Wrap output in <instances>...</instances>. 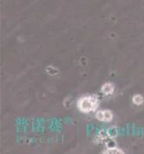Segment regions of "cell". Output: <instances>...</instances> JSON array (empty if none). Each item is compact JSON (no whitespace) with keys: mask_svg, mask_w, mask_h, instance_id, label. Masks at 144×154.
<instances>
[{"mask_svg":"<svg viewBox=\"0 0 144 154\" xmlns=\"http://www.w3.org/2000/svg\"><path fill=\"white\" fill-rule=\"evenodd\" d=\"M132 102L136 105V106H142L144 103V98L141 94H136L132 97Z\"/></svg>","mask_w":144,"mask_h":154,"instance_id":"5b68a950","label":"cell"},{"mask_svg":"<svg viewBox=\"0 0 144 154\" xmlns=\"http://www.w3.org/2000/svg\"><path fill=\"white\" fill-rule=\"evenodd\" d=\"M103 152H104V153H106V154H110V153L122 154V153H124V152H123L122 150H121V149H119V148H118V147H116V146H113V147H107V149H105Z\"/></svg>","mask_w":144,"mask_h":154,"instance_id":"277c9868","label":"cell"},{"mask_svg":"<svg viewBox=\"0 0 144 154\" xmlns=\"http://www.w3.org/2000/svg\"><path fill=\"white\" fill-rule=\"evenodd\" d=\"M96 118L97 120L101 122H111L113 119V113L110 110H100L96 113Z\"/></svg>","mask_w":144,"mask_h":154,"instance_id":"7a4b0ae2","label":"cell"},{"mask_svg":"<svg viewBox=\"0 0 144 154\" xmlns=\"http://www.w3.org/2000/svg\"><path fill=\"white\" fill-rule=\"evenodd\" d=\"M46 72L50 74V75H51V76H54V75H56L58 73V70L55 68L54 66H48L47 68H46Z\"/></svg>","mask_w":144,"mask_h":154,"instance_id":"8992f818","label":"cell"},{"mask_svg":"<svg viewBox=\"0 0 144 154\" xmlns=\"http://www.w3.org/2000/svg\"><path fill=\"white\" fill-rule=\"evenodd\" d=\"M100 101L95 95H86L81 97L76 103L78 110L82 113H89L96 112L99 107Z\"/></svg>","mask_w":144,"mask_h":154,"instance_id":"6da1fadb","label":"cell"},{"mask_svg":"<svg viewBox=\"0 0 144 154\" xmlns=\"http://www.w3.org/2000/svg\"><path fill=\"white\" fill-rule=\"evenodd\" d=\"M101 91L102 93L106 95V96H110V95H112L115 91V86L112 83H105L102 85L101 87Z\"/></svg>","mask_w":144,"mask_h":154,"instance_id":"3957f363","label":"cell"}]
</instances>
